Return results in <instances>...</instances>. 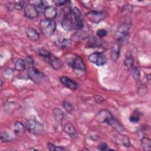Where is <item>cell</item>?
<instances>
[{"label":"cell","mask_w":151,"mask_h":151,"mask_svg":"<svg viewBox=\"0 0 151 151\" xmlns=\"http://www.w3.org/2000/svg\"><path fill=\"white\" fill-rule=\"evenodd\" d=\"M25 34L27 37L32 41H37L40 39L39 33L33 27H27L25 29Z\"/></svg>","instance_id":"14"},{"label":"cell","mask_w":151,"mask_h":151,"mask_svg":"<svg viewBox=\"0 0 151 151\" xmlns=\"http://www.w3.org/2000/svg\"><path fill=\"white\" fill-rule=\"evenodd\" d=\"M60 80L63 86L71 90H76L78 88V84L68 77L62 76Z\"/></svg>","instance_id":"12"},{"label":"cell","mask_w":151,"mask_h":151,"mask_svg":"<svg viewBox=\"0 0 151 151\" xmlns=\"http://www.w3.org/2000/svg\"><path fill=\"white\" fill-rule=\"evenodd\" d=\"M63 106L65 110L68 113H71L73 111V107L70 103L67 101H64L63 103Z\"/></svg>","instance_id":"30"},{"label":"cell","mask_w":151,"mask_h":151,"mask_svg":"<svg viewBox=\"0 0 151 151\" xmlns=\"http://www.w3.org/2000/svg\"><path fill=\"white\" fill-rule=\"evenodd\" d=\"M90 62L96 64L97 66L104 65L107 62V58L105 55L101 52H95L91 54L88 58Z\"/></svg>","instance_id":"6"},{"label":"cell","mask_w":151,"mask_h":151,"mask_svg":"<svg viewBox=\"0 0 151 151\" xmlns=\"http://www.w3.org/2000/svg\"><path fill=\"white\" fill-rule=\"evenodd\" d=\"M147 87L145 84H142L139 86L137 90V93L139 96H143L145 95L147 93Z\"/></svg>","instance_id":"28"},{"label":"cell","mask_w":151,"mask_h":151,"mask_svg":"<svg viewBox=\"0 0 151 151\" xmlns=\"http://www.w3.org/2000/svg\"><path fill=\"white\" fill-rule=\"evenodd\" d=\"M28 77L35 83L41 84L45 77V74L34 67H29L27 71Z\"/></svg>","instance_id":"5"},{"label":"cell","mask_w":151,"mask_h":151,"mask_svg":"<svg viewBox=\"0 0 151 151\" xmlns=\"http://www.w3.org/2000/svg\"><path fill=\"white\" fill-rule=\"evenodd\" d=\"M72 15L74 22V29L80 30L83 27L82 15L81 11L77 7L72 9Z\"/></svg>","instance_id":"7"},{"label":"cell","mask_w":151,"mask_h":151,"mask_svg":"<svg viewBox=\"0 0 151 151\" xmlns=\"http://www.w3.org/2000/svg\"><path fill=\"white\" fill-rule=\"evenodd\" d=\"M24 14L28 18L34 19L38 17L39 12L37 7L31 4H28L24 8Z\"/></svg>","instance_id":"10"},{"label":"cell","mask_w":151,"mask_h":151,"mask_svg":"<svg viewBox=\"0 0 151 151\" xmlns=\"http://www.w3.org/2000/svg\"><path fill=\"white\" fill-rule=\"evenodd\" d=\"M132 74L133 78L135 79L136 81H137L140 77V71L139 69L136 67H134L132 70Z\"/></svg>","instance_id":"34"},{"label":"cell","mask_w":151,"mask_h":151,"mask_svg":"<svg viewBox=\"0 0 151 151\" xmlns=\"http://www.w3.org/2000/svg\"><path fill=\"white\" fill-rule=\"evenodd\" d=\"M53 2L54 3V4L57 6H60L61 5H64L65 4H67L68 2V1H63V0H54Z\"/></svg>","instance_id":"36"},{"label":"cell","mask_w":151,"mask_h":151,"mask_svg":"<svg viewBox=\"0 0 151 151\" xmlns=\"http://www.w3.org/2000/svg\"><path fill=\"white\" fill-rule=\"evenodd\" d=\"M120 51V42H116L112 46L111 48L110 58L113 61H116L119 57Z\"/></svg>","instance_id":"15"},{"label":"cell","mask_w":151,"mask_h":151,"mask_svg":"<svg viewBox=\"0 0 151 151\" xmlns=\"http://www.w3.org/2000/svg\"><path fill=\"white\" fill-rule=\"evenodd\" d=\"M2 86H3V82H2V80H1V86L2 87Z\"/></svg>","instance_id":"42"},{"label":"cell","mask_w":151,"mask_h":151,"mask_svg":"<svg viewBox=\"0 0 151 151\" xmlns=\"http://www.w3.org/2000/svg\"><path fill=\"white\" fill-rule=\"evenodd\" d=\"M140 120L139 117L137 115H133L130 117V121L133 123H137Z\"/></svg>","instance_id":"38"},{"label":"cell","mask_w":151,"mask_h":151,"mask_svg":"<svg viewBox=\"0 0 151 151\" xmlns=\"http://www.w3.org/2000/svg\"><path fill=\"white\" fill-rule=\"evenodd\" d=\"M64 131L65 133H67L68 135H69L70 137H76L77 134L76 130L73 126V124L71 123H67L65 124L64 127Z\"/></svg>","instance_id":"19"},{"label":"cell","mask_w":151,"mask_h":151,"mask_svg":"<svg viewBox=\"0 0 151 151\" xmlns=\"http://www.w3.org/2000/svg\"><path fill=\"white\" fill-rule=\"evenodd\" d=\"M52 113L55 120L57 122H61L63 121V120L64 119V113L58 107L54 108L52 110Z\"/></svg>","instance_id":"20"},{"label":"cell","mask_w":151,"mask_h":151,"mask_svg":"<svg viewBox=\"0 0 151 151\" xmlns=\"http://www.w3.org/2000/svg\"><path fill=\"white\" fill-rule=\"evenodd\" d=\"M94 97L95 101H96L97 103H99V104L103 102L104 100V99L101 96H100L96 95V96H94Z\"/></svg>","instance_id":"39"},{"label":"cell","mask_w":151,"mask_h":151,"mask_svg":"<svg viewBox=\"0 0 151 151\" xmlns=\"http://www.w3.org/2000/svg\"><path fill=\"white\" fill-rule=\"evenodd\" d=\"M47 147L50 150H64L65 149L63 147L61 146H58L54 145L53 143H48L47 145Z\"/></svg>","instance_id":"31"},{"label":"cell","mask_w":151,"mask_h":151,"mask_svg":"<svg viewBox=\"0 0 151 151\" xmlns=\"http://www.w3.org/2000/svg\"><path fill=\"white\" fill-rule=\"evenodd\" d=\"M37 54L42 58H43L44 59H45V60H47V59H48L51 54L47 50L45 49H44V48H40V49H38L37 50Z\"/></svg>","instance_id":"24"},{"label":"cell","mask_w":151,"mask_h":151,"mask_svg":"<svg viewBox=\"0 0 151 151\" xmlns=\"http://www.w3.org/2000/svg\"><path fill=\"white\" fill-rule=\"evenodd\" d=\"M26 67V62L21 59H18L15 63V69L18 71H21L25 70Z\"/></svg>","instance_id":"23"},{"label":"cell","mask_w":151,"mask_h":151,"mask_svg":"<svg viewBox=\"0 0 151 151\" xmlns=\"http://www.w3.org/2000/svg\"><path fill=\"white\" fill-rule=\"evenodd\" d=\"M1 139L4 142H11L12 140V137L10 134L8 133L7 132H2L1 133Z\"/></svg>","instance_id":"27"},{"label":"cell","mask_w":151,"mask_h":151,"mask_svg":"<svg viewBox=\"0 0 151 151\" xmlns=\"http://www.w3.org/2000/svg\"><path fill=\"white\" fill-rule=\"evenodd\" d=\"M24 2L22 1H15L13 3L14 8H15L17 10L21 9L24 7Z\"/></svg>","instance_id":"32"},{"label":"cell","mask_w":151,"mask_h":151,"mask_svg":"<svg viewBox=\"0 0 151 151\" xmlns=\"http://www.w3.org/2000/svg\"><path fill=\"white\" fill-rule=\"evenodd\" d=\"M24 126L20 122H17L15 123L14 132L16 135H22L24 133Z\"/></svg>","instance_id":"21"},{"label":"cell","mask_w":151,"mask_h":151,"mask_svg":"<svg viewBox=\"0 0 151 151\" xmlns=\"http://www.w3.org/2000/svg\"><path fill=\"white\" fill-rule=\"evenodd\" d=\"M61 25L65 31H71L74 29L73 18L72 15V9L69 6H65L62 9Z\"/></svg>","instance_id":"2"},{"label":"cell","mask_w":151,"mask_h":151,"mask_svg":"<svg viewBox=\"0 0 151 151\" xmlns=\"http://www.w3.org/2000/svg\"><path fill=\"white\" fill-rule=\"evenodd\" d=\"M97 149L100 150H109L108 146L105 143H102L100 144L98 146Z\"/></svg>","instance_id":"37"},{"label":"cell","mask_w":151,"mask_h":151,"mask_svg":"<svg viewBox=\"0 0 151 151\" xmlns=\"http://www.w3.org/2000/svg\"><path fill=\"white\" fill-rule=\"evenodd\" d=\"M70 65L74 70H78L84 71L86 69L83 60L80 56H75L73 58H72L70 61Z\"/></svg>","instance_id":"11"},{"label":"cell","mask_w":151,"mask_h":151,"mask_svg":"<svg viewBox=\"0 0 151 151\" xmlns=\"http://www.w3.org/2000/svg\"><path fill=\"white\" fill-rule=\"evenodd\" d=\"M96 120L100 123H106L111 126L113 128L115 127L118 122L113 117L111 113L107 110H101L98 112L95 117Z\"/></svg>","instance_id":"1"},{"label":"cell","mask_w":151,"mask_h":151,"mask_svg":"<svg viewBox=\"0 0 151 151\" xmlns=\"http://www.w3.org/2000/svg\"><path fill=\"white\" fill-rule=\"evenodd\" d=\"M124 63L125 66L127 68H130L132 67L133 63H134V60H133L132 55L130 54H128L126 55L124 61Z\"/></svg>","instance_id":"25"},{"label":"cell","mask_w":151,"mask_h":151,"mask_svg":"<svg viewBox=\"0 0 151 151\" xmlns=\"http://www.w3.org/2000/svg\"><path fill=\"white\" fill-rule=\"evenodd\" d=\"M46 61L51 65V66L54 70H56L60 68L63 65V63L60 60V59L54 56L52 54H51L50 57L48 59H47Z\"/></svg>","instance_id":"16"},{"label":"cell","mask_w":151,"mask_h":151,"mask_svg":"<svg viewBox=\"0 0 151 151\" xmlns=\"http://www.w3.org/2000/svg\"><path fill=\"white\" fill-rule=\"evenodd\" d=\"M26 62L28 64L30 65L29 67H34V60L33 59L30 57V56H28L26 58Z\"/></svg>","instance_id":"40"},{"label":"cell","mask_w":151,"mask_h":151,"mask_svg":"<svg viewBox=\"0 0 151 151\" xmlns=\"http://www.w3.org/2000/svg\"><path fill=\"white\" fill-rule=\"evenodd\" d=\"M141 146L145 150H151V140L147 137H143L140 140Z\"/></svg>","instance_id":"22"},{"label":"cell","mask_w":151,"mask_h":151,"mask_svg":"<svg viewBox=\"0 0 151 151\" xmlns=\"http://www.w3.org/2000/svg\"><path fill=\"white\" fill-rule=\"evenodd\" d=\"M57 14V9L52 6H47L44 9V15L45 19L54 20Z\"/></svg>","instance_id":"13"},{"label":"cell","mask_w":151,"mask_h":151,"mask_svg":"<svg viewBox=\"0 0 151 151\" xmlns=\"http://www.w3.org/2000/svg\"><path fill=\"white\" fill-rule=\"evenodd\" d=\"M40 28L45 37H50L55 31L56 24L54 20L45 19L40 21Z\"/></svg>","instance_id":"3"},{"label":"cell","mask_w":151,"mask_h":151,"mask_svg":"<svg viewBox=\"0 0 151 151\" xmlns=\"http://www.w3.org/2000/svg\"><path fill=\"white\" fill-rule=\"evenodd\" d=\"M115 141L117 145H122L124 147H128L130 146V140L129 137L122 134H117L115 137Z\"/></svg>","instance_id":"17"},{"label":"cell","mask_w":151,"mask_h":151,"mask_svg":"<svg viewBox=\"0 0 151 151\" xmlns=\"http://www.w3.org/2000/svg\"><path fill=\"white\" fill-rule=\"evenodd\" d=\"M107 31L104 29H99V30H97V31L96 32L97 35L100 38H102V37H105L107 35Z\"/></svg>","instance_id":"35"},{"label":"cell","mask_w":151,"mask_h":151,"mask_svg":"<svg viewBox=\"0 0 151 151\" xmlns=\"http://www.w3.org/2000/svg\"><path fill=\"white\" fill-rule=\"evenodd\" d=\"M71 45V40L68 39H64L62 41L57 42V45L62 48H65L70 47Z\"/></svg>","instance_id":"26"},{"label":"cell","mask_w":151,"mask_h":151,"mask_svg":"<svg viewBox=\"0 0 151 151\" xmlns=\"http://www.w3.org/2000/svg\"><path fill=\"white\" fill-rule=\"evenodd\" d=\"M86 17L90 22L94 24H98L104 19L106 14L101 11H90L86 14Z\"/></svg>","instance_id":"9"},{"label":"cell","mask_w":151,"mask_h":151,"mask_svg":"<svg viewBox=\"0 0 151 151\" xmlns=\"http://www.w3.org/2000/svg\"><path fill=\"white\" fill-rule=\"evenodd\" d=\"M147 78V81H150V74H148L147 76H146Z\"/></svg>","instance_id":"41"},{"label":"cell","mask_w":151,"mask_h":151,"mask_svg":"<svg viewBox=\"0 0 151 151\" xmlns=\"http://www.w3.org/2000/svg\"><path fill=\"white\" fill-rule=\"evenodd\" d=\"M87 43L89 44L88 45L89 47H95L97 45V40L96 37H92L90 38Z\"/></svg>","instance_id":"33"},{"label":"cell","mask_w":151,"mask_h":151,"mask_svg":"<svg viewBox=\"0 0 151 151\" xmlns=\"http://www.w3.org/2000/svg\"><path fill=\"white\" fill-rule=\"evenodd\" d=\"M27 128L28 132L34 135H41L44 133L43 126L34 119H31L28 121Z\"/></svg>","instance_id":"4"},{"label":"cell","mask_w":151,"mask_h":151,"mask_svg":"<svg viewBox=\"0 0 151 151\" xmlns=\"http://www.w3.org/2000/svg\"><path fill=\"white\" fill-rule=\"evenodd\" d=\"M130 25L127 24H124L120 25L116 32L114 37L117 42H119L124 40L129 35Z\"/></svg>","instance_id":"8"},{"label":"cell","mask_w":151,"mask_h":151,"mask_svg":"<svg viewBox=\"0 0 151 151\" xmlns=\"http://www.w3.org/2000/svg\"><path fill=\"white\" fill-rule=\"evenodd\" d=\"M87 37H88V34L86 31L80 29V30H78L77 32H76L74 34H73L71 36V39L74 41L80 42L81 41L84 40L86 38H87Z\"/></svg>","instance_id":"18"},{"label":"cell","mask_w":151,"mask_h":151,"mask_svg":"<svg viewBox=\"0 0 151 151\" xmlns=\"http://www.w3.org/2000/svg\"><path fill=\"white\" fill-rule=\"evenodd\" d=\"M133 9V6L130 4H126L122 9V14L123 15H126L130 13Z\"/></svg>","instance_id":"29"}]
</instances>
